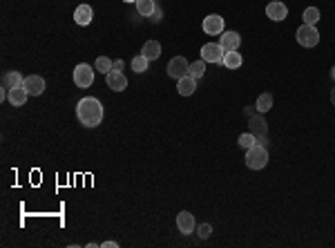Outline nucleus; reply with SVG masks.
Listing matches in <instances>:
<instances>
[{"instance_id": "obj_8", "label": "nucleus", "mask_w": 335, "mask_h": 248, "mask_svg": "<svg viewBox=\"0 0 335 248\" xmlns=\"http://www.w3.org/2000/svg\"><path fill=\"white\" fill-rule=\"evenodd\" d=\"M105 83H107V87L112 92H123L128 87V78L123 72H119V69H112L109 74H105Z\"/></svg>"}, {"instance_id": "obj_26", "label": "nucleus", "mask_w": 335, "mask_h": 248, "mask_svg": "<svg viewBox=\"0 0 335 248\" xmlns=\"http://www.w3.org/2000/svg\"><path fill=\"white\" fill-rule=\"evenodd\" d=\"M203 74H206V61H194L192 65H190V76L192 78H201Z\"/></svg>"}, {"instance_id": "obj_4", "label": "nucleus", "mask_w": 335, "mask_h": 248, "mask_svg": "<svg viewBox=\"0 0 335 248\" xmlns=\"http://www.w3.org/2000/svg\"><path fill=\"white\" fill-rule=\"evenodd\" d=\"M248 128H251V132L255 137H257V143H266V135H268V123H266V118H264V114L262 112H257V114H253L251 118H248Z\"/></svg>"}, {"instance_id": "obj_10", "label": "nucleus", "mask_w": 335, "mask_h": 248, "mask_svg": "<svg viewBox=\"0 0 335 248\" xmlns=\"http://www.w3.org/2000/svg\"><path fill=\"white\" fill-rule=\"evenodd\" d=\"M177 228L179 232H183V235H190V232L197 230V224H194V215L188 210H181L177 215Z\"/></svg>"}, {"instance_id": "obj_32", "label": "nucleus", "mask_w": 335, "mask_h": 248, "mask_svg": "<svg viewBox=\"0 0 335 248\" xmlns=\"http://www.w3.org/2000/svg\"><path fill=\"white\" fill-rule=\"evenodd\" d=\"M331 103H333V105H335V87H333V90H331Z\"/></svg>"}, {"instance_id": "obj_14", "label": "nucleus", "mask_w": 335, "mask_h": 248, "mask_svg": "<svg viewBox=\"0 0 335 248\" xmlns=\"http://www.w3.org/2000/svg\"><path fill=\"white\" fill-rule=\"evenodd\" d=\"M92 18H94V12L89 5H78L76 12H74V21H76V25H81V27L92 23Z\"/></svg>"}, {"instance_id": "obj_2", "label": "nucleus", "mask_w": 335, "mask_h": 248, "mask_svg": "<svg viewBox=\"0 0 335 248\" xmlns=\"http://www.w3.org/2000/svg\"><path fill=\"white\" fill-rule=\"evenodd\" d=\"M246 166L251 168V170H264V168L268 166V150L262 143L253 146L251 150H246Z\"/></svg>"}, {"instance_id": "obj_35", "label": "nucleus", "mask_w": 335, "mask_h": 248, "mask_svg": "<svg viewBox=\"0 0 335 248\" xmlns=\"http://www.w3.org/2000/svg\"><path fill=\"white\" fill-rule=\"evenodd\" d=\"M154 3H157V0H154Z\"/></svg>"}, {"instance_id": "obj_24", "label": "nucleus", "mask_w": 335, "mask_h": 248, "mask_svg": "<svg viewBox=\"0 0 335 248\" xmlns=\"http://www.w3.org/2000/svg\"><path fill=\"white\" fill-rule=\"evenodd\" d=\"M114 61H109L107 56H98L96 58V63H94V67H96V72H103V74H109L114 69V65H112Z\"/></svg>"}, {"instance_id": "obj_22", "label": "nucleus", "mask_w": 335, "mask_h": 248, "mask_svg": "<svg viewBox=\"0 0 335 248\" xmlns=\"http://www.w3.org/2000/svg\"><path fill=\"white\" fill-rule=\"evenodd\" d=\"M239 148H244V150H251L253 146H257V137L253 135V132H244V135H239Z\"/></svg>"}, {"instance_id": "obj_29", "label": "nucleus", "mask_w": 335, "mask_h": 248, "mask_svg": "<svg viewBox=\"0 0 335 248\" xmlns=\"http://www.w3.org/2000/svg\"><path fill=\"white\" fill-rule=\"evenodd\" d=\"M244 114H246V116L251 118L253 114H257V105H246V107H244Z\"/></svg>"}, {"instance_id": "obj_28", "label": "nucleus", "mask_w": 335, "mask_h": 248, "mask_svg": "<svg viewBox=\"0 0 335 248\" xmlns=\"http://www.w3.org/2000/svg\"><path fill=\"white\" fill-rule=\"evenodd\" d=\"M161 16H163V14H161V9H154V14H152V16H150V21H152V23H161Z\"/></svg>"}, {"instance_id": "obj_18", "label": "nucleus", "mask_w": 335, "mask_h": 248, "mask_svg": "<svg viewBox=\"0 0 335 248\" xmlns=\"http://www.w3.org/2000/svg\"><path fill=\"white\" fill-rule=\"evenodd\" d=\"M141 54L148 58V61H157V58L161 56V45H159L157 41H148L146 45H143Z\"/></svg>"}, {"instance_id": "obj_16", "label": "nucleus", "mask_w": 335, "mask_h": 248, "mask_svg": "<svg viewBox=\"0 0 335 248\" xmlns=\"http://www.w3.org/2000/svg\"><path fill=\"white\" fill-rule=\"evenodd\" d=\"M27 96H29V92L25 90V87H14V90H9V103H12L14 107H21L27 103Z\"/></svg>"}, {"instance_id": "obj_9", "label": "nucleus", "mask_w": 335, "mask_h": 248, "mask_svg": "<svg viewBox=\"0 0 335 248\" xmlns=\"http://www.w3.org/2000/svg\"><path fill=\"white\" fill-rule=\"evenodd\" d=\"M266 16L271 18V21L279 23V21H286L288 16V7L284 3H279V0H273V3L266 5Z\"/></svg>"}, {"instance_id": "obj_33", "label": "nucleus", "mask_w": 335, "mask_h": 248, "mask_svg": "<svg viewBox=\"0 0 335 248\" xmlns=\"http://www.w3.org/2000/svg\"><path fill=\"white\" fill-rule=\"evenodd\" d=\"M331 78H333V81H335V67L331 69Z\"/></svg>"}, {"instance_id": "obj_17", "label": "nucleus", "mask_w": 335, "mask_h": 248, "mask_svg": "<svg viewBox=\"0 0 335 248\" xmlns=\"http://www.w3.org/2000/svg\"><path fill=\"white\" fill-rule=\"evenodd\" d=\"M25 83V76L21 72H7L3 76V87H7V90H14V87H21Z\"/></svg>"}, {"instance_id": "obj_1", "label": "nucleus", "mask_w": 335, "mask_h": 248, "mask_svg": "<svg viewBox=\"0 0 335 248\" xmlns=\"http://www.w3.org/2000/svg\"><path fill=\"white\" fill-rule=\"evenodd\" d=\"M103 105H101V101L98 98H94V96H85L78 101V105H76V116H78V121H81V126L85 128H96V126H101L103 123Z\"/></svg>"}, {"instance_id": "obj_31", "label": "nucleus", "mask_w": 335, "mask_h": 248, "mask_svg": "<svg viewBox=\"0 0 335 248\" xmlns=\"http://www.w3.org/2000/svg\"><path fill=\"white\" fill-rule=\"evenodd\" d=\"M112 65H114V69H119V72H123V61H114Z\"/></svg>"}, {"instance_id": "obj_27", "label": "nucleus", "mask_w": 335, "mask_h": 248, "mask_svg": "<svg viewBox=\"0 0 335 248\" xmlns=\"http://www.w3.org/2000/svg\"><path fill=\"white\" fill-rule=\"evenodd\" d=\"M197 235L201 237V239H208V237L212 235V226H210V224H201V226H197Z\"/></svg>"}, {"instance_id": "obj_25", "label": "nucleus", "mask_w": 335, "mask_h": 248, "mask_svg": "<svg viewBox=\"0 0 335 248\" xmlns=\"http://www.w3.org/2000/svg\"><path fill=\"white\" fill-rule=\"evenodd\" d=\"M148 63H150L148 58L143 56V54H139V56L132 58V69H134L137 74H143V72H148Z\"/></svg>"}, {"instance_id": "obj_11", "label": "nucleus", "mask_w": 335, "mask_h": 248, "mask_svg": "<svg viewBox=\"0 0 335 248\" xmlns=\"http://www.w3.org/2000/svg\"><path fill=\"white\" fill-rule=\"evenodd\" d=\"M203 32L210 34V36L224 34V18L217 16V14H210V16H206V18H203Z\"/></svg>"}, {"instance_id": "obj_13", "label": "nucleus", "mask_w": 335, "mask_h": 248, "mask_svg": "<svg viewBox=\"0 0 335 248\" xmlns=\"http://www.w3.org/2000/svg\"><path fill=\"white\" fill-rule=\"evenodd\" d=\"M239 43H242V38H239L237 32H224L219 36V45L224 47V52H237Z\"/></svg>"}, {"instance_id": "obj_15", "label": "nucleus", "mask_w": 335, "mask_h": 248, "mask_svg": "<svg viewBox=\"0 0 335 248\" xmlns=\"http://www.w3.org/2000/svg\"><path fill=\"white\" fill-rule=\"evenodd\" d=\"M177 90H179L181 96H190V94H194V90H197V78H192L190 74H188V76H183V78H179Z\"/></svg>"}, {"instance_id": "obj_30", "label": "nucleus", "mask_w": 335, "mask_h": 248, "mask_svg": "<svg viewBox=\"0 0 335 248\" xmlns=\"http://www.w3.org/2000/svg\"><path fill=\"white\" fill-rule=\"evenodd\" d=\"M101 246H103V248H117L119 244H117V241H103Z\"/></svg>"}, {"instance_id": "obj_21", "label": "nucleus", "mask_w": 335, "mask_h": 248, "mask_svg": "<svg viewBox=\"0 0 335 248\" xmlns=\"http://www.w3.org/2000/svg\"><path fill=\"white\" fill-rule=\"evenodd\" d=\"M255 105H257V112L266 114L273 107V94H268V92L259 94V98H257V103H255Z\"/></svg>"}, {"instance_id": "obj_7", "label": "nucleus", "mask_w": 335, "mask_h": 248, "mask_svg": "<svg viewBox=\"0 0 335 248\" xmlns=\"http://www.w3.org/2000/svg\"><path fill=\"white\" fill-rule=\"evenodd\" d=\"M224 47L219 45V43H208V45H203L201 47V61H206V63H221L224 61Z\"/></svg>"}, {"instance_id": "obj_5", "label": "nucleus", "mask_w": 335, "mask_h": 248, "mask_svg": "<svg viewBox=\"0 0 335 248\" xmlns=\"http://www.w3.org/2000/svg\"><path fill=\"white\" fill-rule=\"evenodd\" d=\"M74 83L78 87H89L94 83V69L87 65V63H81V65L74 67Z\"/></svg>"}, {"instance_id": "obj_20", "label": "nucleus", "mask_w": 335, "mask_h": 248, "mask_svg": "<svg viewBox=\"0 0 335 248\" xmlns=\"http://www.w3.org/2000/svg\"><path fill=\"white\" fill-rule=\"evenodd\" d=\"M137 12L141 14V16H146V18H150L154 14V9H157V3L154 0H137Z\"/></svg>"}, {"instance_id": "obj_3", "label": "nucleus", "mask_w": 335, "mask_h": 248, "mask_svg": "<svg viewBox=\"0 0 335 248\" xmlns=\"http://www.w3.org/2000/svg\"><path fill=\"white\" fill-rule=\"evenodd\" d=\"M297 43L302 47H306V49H311L315 47L319 43V32H317V27L315 25H302V27L297 29Z\"/></svg>"}, {"instance_id": "obj_23", "label": "nucleus", "mask_w": 335, "mask_h": 248, "mask_svg": "<svg viewBox=\"0 0 335 248\" xmlns=\"http://www.w3.org/2000/svg\"><path fill=\"white\" fill-rule=\"evenodd\" d=\"M304 25H317L319 21V9L317 7H306L304 9Z\"/></svg>"}, {"instance_id": "obj_12", "label": "nucleus", "mask_w": 335, "mask_h": 248, "mask_svg": "<svg viewBox=\"0 0 335 248\" xmlns=\"http://www.w3.org/2000/svg\"><path fill=\"white\" fill-rule=\"evenodd\" d=\"M23 87L27 90L32 96H41V94L45 92V78L43 76H25V83H23Z\"/></svg>"}, {"instance_id": "obj_19", "label": "nucleus", "mask_w": 335, "mask_h": 248, "mask_svg": "<svg viewBox=\"0 0 335 248\" xmlns=\"http://www.w3.org/2000/svg\"><path fill=\"white\" fill-rule=\"evenodd\" d=\"M221 63L228 69H237V67H242L244 58H242V54H239V52H226V54H224V61Z\"/></svg>"}, {"instance_id": "obj_34", "label": "nucleus", "mask_w": 335, "mask_h": 248, "mask_svg": "<svg viewBox=\"0 0 335 248\" xmlns=\"http://www.w3.org/2000/svg\"><path fill=\"white\" fill-rule=\"evenodd\" d=\"M123 3H137V0H123Z\"/></svg>"}, {"instance_id": "obj_6", "label": "nucleus", "mask_w": 335, "mask_h": 248, "mask_svg": "<svg viewBox=\"0 0 335 248\" xmlns=\"http://www.w3.org/2000/svg\"><path fill=\"white\" fill-rule=\"evenodd\" d=\"M188 74H190V63L183 56H177L168 63V76L170 78H177L179 81V78L188 76Z\"/></svg>"}]
</instances>
